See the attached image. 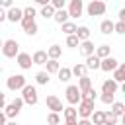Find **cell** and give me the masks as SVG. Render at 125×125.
I'll return each mask as SVG.
<instances>
[{"label":"cell","mask_w":125,"mask_h":125,"mask_svg":"<svg viewBox=\"0 0 125 125\" xmlns=\"http://www.w3.org/2000/svg\"><path fill=\"white\" fill-rule=\"evenodd\" d=\"M21 100H23V104H27V105H35V104L39 102L37 88L31 86V84H25V86L21 88Z\"/></svg>","instance_id":"6da1fadb"},{"label":"cell","mask_w":125,"mask_h":125,"mask_svg":"<svg viewBox=\"0 0 125 125\" xmlns=\"http://www.w3.org/2000/svg\"><path fill=\"white\" fill-rule=\"evenodd\" d=\"M2 55L6 57V59H14V57H18V53H20V43L16 41V39H6L4 43H2Z\"/></svg>","instance_id":"7a4b0ae2"},{"label":"cell","mask_w":125,"mask_h":125,"mask_svg":"<svg viewBox=\"0 0 125 125\" xmlns=\"http://www.w3.org/2000/svg\"><path fill=\"white\" fill-rule=\"evenodd\" d=\"M21 105H23V100H21V98H16L14 102L6 104V105H4V115H6V119H14V117H18L20 111H21Z\"/></svg>","instance_id":"3957f363"},{"label":"cell","mask_w":125,"mask_h":125,"mask_svg":"<svg viewBox=\"0 0 125 125\" xmlns=\"http://www.w3.org/2000/svg\"><path fill=\"white\" fill-rule=\"evenodd\" d=\"M105 10H107V6H105L104 0H90V4L86 6V14L92 16V18L94 16H104Z\"/></svg>","instance_id":"277c9868"},{"label":"cell","mask_w":125,"mask_h":125,"mask_svg":"<svg viewBox=\"0 0 125 125\" xmlns=\"http://www.w3.org/2000/svg\"><path fill=\"white\" fill-rule=\"evenodd\" d=\"M25 84H27V82H25V76H23V74H12V76H8V80H6V86H8L10 92H18V90H21Z\"/></svg>","instance_id":"5b68a950"},{"label":"cell","mask_w":125,"mask_h":125,"mask_svg":"<svg viewBox=\"0 0 125 125\" xmlns=\"http://www.w3.org/2000/svg\"><path fill=\"white\" fill-rule=\"evenodd\" d=\"M94 102H88V100H80L78 102V109H76V113H78V117L80 119H90V115L94 113Z\"/></svg>","instance_id":"8992f818"},{"label":"cell","mask_w":125,"mask_h":125,"mask_svg":"<svg viewBox=\"0 0 125 125\" xmlns=\"http://www.w3.org/2000/svg\"><path fill=\"white\" fill-rule=\"evenodd\" d=\"M68 18H80L84 14V2L82 0H68Z\"/></svg>","instance_id":"52a82bcc"},{"label":"cell","mask_w":125,"mask_h":125,"mask_svg":"<svg viewBox=\"0 0 125 125\" xmlns=\"http://www.w3.org/2000/svg\"><path fill=\"white\" fill-rule=\"evenodd\" d=\"M64 98H66V102H68L70 105H76V104L80 102V90H78V86H74V84L66 86V90H64Z\"/></svg>","instance_id":"ba28073f"},{"label":"cell","mask_w":125,"mask_h":125,"mask_svg":"<svg viewBox=\"0 0 125 125\" xmlns=\"http://www.w3.org/2000/svg\"><path fill=\"white\" fill-rule=\"evenodd\" d=\"M117 64H119V61L111 55L105 57V59H100V70H104V72H113L117 68Z\"/></svg>","instance_id":"9c48e42d"},{"label":"cell","mask_w":125,"mask_h":125,"mask_svg":"<svg viewBox=\"0 0 125 125\" xmlns=\"http://www.w3.org/2000/svg\"><path fill=\"white\" fill-rule=\"evenodd\" d=\"M20 23H21V27H23V31H25L27 35H31V37H33V35H37V29H39V27H37L35 20H29V18H21V21H20Z\"/></svg>","instance_id":"30bf717a"},{"label":"cell","mask_w":125,"mask_h":125,"mask_svg":"<svg viewBox=\"0 0 125 125\" xmlns=\"http://www.w3.org/2000/svg\"><path fill=\"white\" fill-rule=\"evenodd\" d=\"M21 18H23V12H21V8H16V6H12V8H8V10H6V20H8V21L16 23V21H21Z\"/></svg>","instance_id":"8fae6325"},{"label":"cell","mask_w":125,"mask_h":125,"mask_svg":"<svg viewBox=\"0 0 125 125\" xmlns=\"http://www.w3.org/2000/svg\"><path fill=\"white\" fill-rule=\"evenodd\" d=\"M47 109H51V111H55V113H61L64 107H62V102L57 98V96H47Z\"/></svg>","instance_id":"7c38bea8"},{"label":"cell","mask_w":125,"mask_h":125,"mask_svg":"<svg viewBox=\"0 0 125 125\" xmlns=\"http://www.w3.org/2000/svg\"><path fill=\"white\" fill-rule=\"evenodd\" d=\"M16 62H18V66L21 68V70H27V68H31V55H27V53H18V57H16Z\"/></svg>","instance_id":"4fadbf2b"},{"label":"cell","mask_w":125,"mask_h":125,"mask_svg":"<svg viewBox=\"0 0 125 125\" xmlns=\"http://www.w3.org/2000/svg\"><path fill=\"white\" fill-rule=\"evenodd\" d=\"M117 90H119V84H117L115 80L105 78V80L102 82V94H115Z\"/></svg>","instance_id":"5bb4252c"},{"label":"cell","mask_w":125,"mask_h":125,"mask_svg":"<svg viewBox=\"0 0 125 125\" xmlns=\"http://www.w3.org/2000/svg\"><path fill=\"white\" fill-rule=\"evenodd\" d=\"M78 47H80V53H82L84 57L94 55V49H96V47H94V43H92L90 39H88V41H80V45H78Z\"/></svg>","instance_id":"9a60e30c"},{"label":"cell","mask_w":125,"mask_h":125,"mask_svg":"<svg viewBox=\"0 0 125 125\" xmlns=\"http://www.w3.org/2000/svg\"><path fill=\"white\" fill-rule=\"evenodd\" d=\"M47 61H49V57H47L45 51H35V53L31 55V62H33V64H45Z\"/></svg>","instance_id":"2e32d148"},{"label":"cell","mask_w":125,"mask_h":125,"mask_svg":"<svg viewBox=\"0 0 125 125\" xmlns=\"http://www.w3.org/2000/svg\"><path fill=\"white\" fill-rule=\"evenodd\" d=\"M62 117H64V121H76V119H78L76 107H74V105H68V107H64V109H62Z\"/></svg>","instance_id":"e0dca14e"},{"label":"cell","mask_w":125,"mask_h":125,"mask_svg":"<svg viewBox=\"0 0 125 125\" xmlns=\"http://www.w3.org/2000/svg\"><path fill=\"white\" fill-rule=\"evenodd\" d=\"M74 35L78 37V41H88L90 39V27L88 25H80V27H76Z\"/></svg>","instance_id":"ac0fdd59"},{"label":"cell","mask_w":125,"mask_h":125,"mask_svg":"<svg viewBox=\"0 0 125 125\" xmlns=\"http://www.w3.org/2000/svg\"><path fill=\"white\" fill-rule=\"evenodd\" d=\"M94 55H96L98 59H105V57L111 55V47H109V45H100V47L94 49Z\"/></svg>","instance_id":"d6986e66"},{"label":"cell","mask_w":125,"mask_h":125,"mask_svg":"<svg viewBox=\"0 0 125 125\" xmlns=\"http://www.w3.org/2000/svg\"><path fill=\"white\" fill-rule=\"evenodd\" d=\"M84 66H86L88 70H98V68H100V59H98L96 55H90V57H86Z\"/></svg>","instance_id":"ffe728a7"},{"label":"cell","mask_w":125,"mask_h":125,"mask_svg":"<svg viewBox=\"0 0 125 125\" xmlns=\"http://www.w3.org/2000/svg\"><path fill=\"white\" fill-rule=\"evenodd\" d=\"M45 66H47V70H45V72L51 76V74H57V72H59V68H61V62H59V61H55V59H49V61L45 62Z\"/></svg>","instance_id":"44dd1931"},{"label":"cell","mask_w":125,"mask_h":125,"mask_svg":"<svg viewBox=\"0 0 125 125\" xmlns=\"http://www.w3.org/2000/svg\"><path fill=\"white\" fill-rule=\"evenodd\" d=\"M111 80H115L117 84L125 80V64H123V62H119V64H117V68L113 70V78H111Z\"/></svg>","instance_id":"7402d4cb"},{"label":"cell","mask_w":125,"mask_h":125,"mask_svg":"<svg viewBox=\"0 0 125 125\" xmlns=\"http://www.w3.org/2000/svg\"><path fill=\"white\" fill-rule=\"evenodd\" d=\"M45 53H47V57H49V59H55V61H59V57L62 55V49H61V45H51V47H49Z\"/></svg>","instance_id":"603a6c76"},{"label":"cell","mask_w":125,"mask_h":125,"mask_svg":"<svg viewBox=\"0 0 125 125\" xmlns=\"http://www.w3.org/2000/svg\"><path fill=\"white\" fill-rule=\"evenodd\" d=\"M53 20H55L57 23H64V21H68V12H66L64 8H62V10H55Z\"/></svg>","instance_id":"cb8c5ba5"},{"label":"cell","mask_w":125,"mask_h":125,"mask_svg":"<svg viewBox=\"0 0 125 125\" xmlns=\"http://www.w3.org/2000/svg\"><path fill=\"white\" fill-rule=\"evenodd\" d=\"M88 88H92V78L90 76H80L78 78V90H80V94L86 92Z\"/></svg>","instance_id":"d4e9b609"},{"label":"cell","mask_w":125,"mask_h":125,"mask_svg":"<svg viewBox=\"0 0 125 125\" xmlns=\"http://www.w3.org/2000/svg\"><path fill=\"white\" fill-rule=\"evenodd\" d=\"M86 70H88V68L84 66V62H76V64L70 68L72 76H78V78H80V76H86Z\"/></svg>","instance_id":"484cf974"},{"label":"cell","mask_w":125,"mask_h":125,"mask_svg":"<svg viewBox=\"0 0 125 125\" xmlns=\"http://www.w3.org/2000/svg\"><path fill=\"white\" fill-rule=\"evenodd\" d=\"M92 125H104V111L102 109H94V113L90 115Z\"/></svg>","instance_id":"4316f807"},{"label":"cell","mask_w":125,"mask_h":125,"mask_svg":"<svg viewBox=\"0 0 125 125\" xmlns=\"http://www.w3.org/2000/svg\"><path fill=\"white\" fill-rule=\"evenodd\" d=\"M100 31H102L104 35L113 33V21H111V20H104V21L100 23Z\"/></svg>","instance_id":"83f0119b"},{"label":"cell","mask_w":125,"mask_h":125,"mask_svg":"<svg viewBox=\"0 0 125 125\" xmlns=\"http://www.w3.org/2000/svg\"><path fill=\"white\" fill-rule=\"evenodd\" d=\"M61 27H62V33L64 35H72V33H76V23L74 21H64V23H61Z\"/></svg>","instance_id":"f1b7e54d"},{"label":"cell","mask_w":125,"mask_h":125,"mask_svg":"<svg viewBox=\"0 0 125 125\" xmlns=\"http://www.w3.org/2000/svg\"><path fill=\"white\" fill-rule=\"evenodd\" d=\"M57 76H59V80H61V82H68V80L72 78V72H70V68H66V66H62V68H59V72H57Z\"/></svg>","instance_id":"f546056e"},{"label":"cell","mask_w":125,"mask_h":125,"mask_svg":"<svg viewBox=\"0 0 125 125\" xmlns=\"http://www.w3.org/2000/svg\"><path fill=\"white\" fill-rule=\"evenodd\" d=\"M49 80H51V78H49V74H47L45 70H39V72L35 74V82H37L39 86H47Z\"/></svg>","instance_id":"4dcf8cb0"},{"label":"cell","mask_w":125,"mask_h":125,"mask_svg":"<svg viewBox=\"0 0 125 125\" xmlns=\"http://www.w3.org/2000/svg\"><path fill=\"white\" fill-rule=\"evenodd\" d=\"M96 98H98V92H96V88H88L86 92H82V94H80V100H88V102H96Z\"/></svg>","instance_id":"1f68e13d"},{"label":"cell","mask_w":125,"mask_h":125,"mask_svg":"<svg viewBox=\"0 0 125 125\" xmlns=\"http://www.w3.org/2000/svg\"><path fill=\"white\" fill-rule=\"evenodd\" d=\"M109 111H111L113 115H117V117H121V115L125 113V105H123L121 102H113V104H111V109H109Z\"/></svg>","instance_id":"d6a6232c"},{"label":"cell","mask_w":125,"mask_h":125,"mask_svg":"<svg viewBox=\"0 0 125 125\" xmlns=\"http://www.w3.org/2000/svg\"><path fill=\"white\" fill-rule=\"evenodd\" d=\"M104 125H117V115H113L109 109L104 111Z\"/></svg>","instance_id":"836d02e7"},{"label":"cell","mask_w":125,"mask_h":125,"mask_svg":"<svg viewBox=\"0 0 125 125\" xmlns=\"http://www.w3.org/2000/svg\"><path fill=\"white\" fill-rule=\"evenodd\" d=\"M45 20H49V18H53V14H55V8L51 6V4H47V6H41V12H39Z\"/></svg>","instance_id":"e575fe53"},{"label":"cell","mask_w":125,"mask_h":125,"mask_svg":"<svg viewBox=\"0 0 125 125\" xmlns=\"http://www.w3.org/2000/svg\"><path fill=\"white\" fill-rule=\"evenodd\" d=\"M80 45V41H78V37L72 33V35H66V47H70V49H76Z\"/></svg>","instance_id":"d590c367"},{"label":"cell","mask_w":125,"mask_h":125,"mask_svg":"<svg viewBox=\"0 0 125 125\" xmlns=\"http://www.w3.org/2000/svg\"><path fill=\"white\" fill-rule=\"evenodd\" d=\"M47 123H49V125H59V123H61V115L55 113V111H51V113L47 115Z\"/></svg>","instance_id":"8d00e7d4"},{"label":"cell","mask_w":125,"mask_h":125,"mask_svg":"<svg viewBox=\"0 0 125 125\" xmlns=\"http://www.w3.org/2000/svg\"><path fill=\"white\" fill-rule=\"evenodd\" d=\"M21 12H23V18H29V20H35V16H37L35 8H31V6H27V8L21 10Z\"/></svg>","instance_id":"74e56055"},{"label":"cell","mask_w":125,"mask_h":125,"mask_svg":"<svg viewBox=\"0 0 125 125\" xmlns=\"http://www.w3.org/2000/svg\"><path fill=\"white\" fill-rule=\"evenodd\" d=\"M100 100H102L104 104H107V105H111V104L115 102V94H102V96H100Z\"/></svg>","instance_id":"f35d334b"},{"label":"cell","mask_w":125,"mask_h":125,"mask_svg":"<svg viewBox=\"0 0 125 125\" xmlns=\"http://www.w3.org/2000/svg\"><path fill=\"white\" fill-rule=\"evenodd\" d=\"M49 4H51L55 10H62V8H64V4H66V0H51Z\"/></svg>","instance_id":"ab89813d"},{"label":"cell","mask_w":125,"mask_h":125,"mask_svg":"<svg viewBox=\"0 0 125 125\" xmlns=\"http://www.w3.org/2000/svg\"><path fill=\"white\" fill-rule=\"evenodd\" d=\"M113 31H115V33H125V21L113 23Z\"/></svg>","instance_id":"60d3db41"},{"label":"cell","mask_w":125,"mask_h":125,"mask_svg":"<svg viewBox=\"0 0 125 125\" xmlns=\"http://www.w3.org/2000/svg\"><path fill=\"white\" fill-rule=\"evenodd\" d=\"M14 0H0V8H12Z\"/></svg>","instance_id":"b9f144b4"},{"label":"cell","mask_w":125,"mask_h":125,"mask_svg":"<svg viewBox=\"0 0 125 125\" xmlns=\"http://www.w3.org/2000/svg\"><path fill=\"white\" fill-rule=\"evenodd\" d=\"M76 125H92L90 119H76Z\"/></svg>","instance_id":"7bdbcfd3"},{"label":"cell","mask_w":125,"mask_h":125,"mask_svg":"<svg viewBox=\"0 0 125 125\" xmlns=\"http://www.w3.org/2000/svg\"><path fill=\"white\" fill-rule=\"evenodd\" d=\"M4 105H6V98H4V94L0 92V109H4Z\"/></svg>","instance_id":"ee69618b"},{"label":"cell","mask_w":125,"mask_h":125,"mask_svg":"<svg viewBox=\"0 0 125 125\" xmlns=\"http://www.w3.org/2000/svg\"><path fill=\"white\" fill-rule=\"evenodd\" d=\"M2 21H6V10L4 8H0V23Z\"/></svg>","instance_id":"f6af8a7d"},{"label":"cell","mask_w":125,"mask_h":125,"mask_svg":"<svg viewBox=\"0 0 125 125\" xmlns=\"http://www.w3.org/2000/svg\"><path fill=\"white\" fill-rule=\"evenodd\" d=\"M6 121H8V119H6V115H4V111L0 109V125H6Z\"/></svg>","instance_id":"bcb514c9"},{"label":"cell","mask_w":125,"mask_h":125,"mask_svg":"<svg viewBox=\"0 0 125 125\" xmlns=\"http://www.w3.org/2000/svg\"><path fill=\"white\" fill-rule=\"evenodd\" d=\"M33 2H35V4H41V6H47L51 0H33Z\"/></svg>","instance_id":"7dc6e473"},{"label":"cell","mask_w":125,"mask_h":125,"mask_svg":"<svg viewBox=\"0 0 125 125\" xmlns=\"http://www.w3.org/2000/svg\"><path fill=\"white\" fill-rule=\"evenodd\" d=\"M119 21H125V10L119 12Z\"/></svg>","instance_id":"c3c4849f"},{"label":"cell","mask_w":125,"mask_h":125,"mask_svg":"<svg viewBox=\"0 0 125 125\" xmlns=\"http://www.w3.org/2000/svg\"><path fill=\"white\" fill-rule=\"evenodd\" d=\"M64 125H76V121H64Z\"/></svg>","instance_id":"681fc988"},{"label":"cell","mask_w":125,"mask_h":125,"mask_svg":"<svg viewBox=\"0 0 125 125\" xmlns=\"http://www.w3.org/2000/svg\"><path fill=\"white\" fill-rule=\"evenodd\" d=\"M6 125H18L16 121H6Z\"/></svg>","instance_id":"f907efd6"},{"label":"cell","mask_w":125,"mask_h":125,"mask_svg":"<svg viewBox=\"0 0 125 125\" xmlns=\"http://www.w3.org/2000/svg\"><path fill=\"white\" fill-rule=\"evenodd\" d=\"M2 43H4V41H2V39H0V49H2Z\"/></svg>","instance_id":"816d5d0a"},{"label":"cell","mask_w":125,"mask_h":125,"mask_svg":"<svg viewBox=\"0 0 125 125\" xmlns=\"http://www.w3.org/2000/svg\"><path fill=\"white\" fill-rule=\"evenodd\" d=\"M0 74H2V64H0Z\"/></svg>","instance_id":"f5cc1de1"}]
</instances>
